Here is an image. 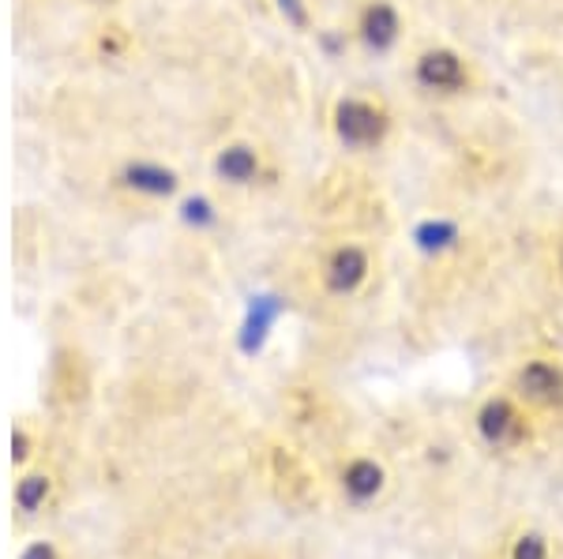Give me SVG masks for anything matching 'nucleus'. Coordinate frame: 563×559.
Listing matches in <instances>:
<instances>
[{"mask_svg":"<svg viewBox=\"0 0 563 559\" xmlns=\"http://www.w3.org/2000/svg\"><path fill=\"white\" fill-rule=\"evenodd\" d=\"M316 278H320V290L327 297L346 301V297H357L368 286L372 256L361 245H334L316 267Z\"/></svg>","mask_w":563,"mask_h":559,"instance_id":"nucleus-10","label":"nucleus"},{"mask_svg":"<svg viewBox=\"0 0 563 559\" xmlns=\"http://www.w3.org/2000/svg\"><path fill=\"white\" fill-rule=\"evenodd\" d=\"M417 245L424 251H443V248H455L459 245V225L455 222H424L417 230Z\"/></svg>","mask_w":563,"mask_h":559,"instance_id":"nucleus-17","label":"nucleus"},{"mask_svg":"<svg viewBox=\"0 0 563 559\" xmlns=\"http://www.w3.org/2000/svg\"><path fill=\"white\" fill-rule=\"evenodd\" d=\"M504 559H556V548H552V537L541 534L533 526H522L519 534L507 540Z\"/></svg>","mask_w":563,"mask_h":559,"instance_id":"nucleus-16","label":"nucleus"},{"mask_svg":"<svg viewBox=\"0 0 563 559\" xmlns=\"http://www.w3.org/2000/svg\"><path fill=\"white\" fill-rule=\"evenodd\" d=\"M79 49H84V57L90 65H124V60L135 53V34L129 23H121L113 12H98L95 23L87 26L84 42H79Z\"/></svg>","mask_w":563,"mask_h":559,"instance_id":"nucleus-12","label":"nucleus"},{"mask_svg":"<svg viewBox=\"0 0 563 559\" xmlns=\"http://www.w3.org/2000/svg\"><path fill=\"white\" fill-rule=\"evenodd\" d=\"M53 8L57 0H12V31L23 45L38 42L53 26Z\"/></svg>","mask_w":563,"mask_h":559,"instance_id":"nucleus-15","label":"nucleus"},{"mask_svg":"<svg viewBox=\"0 0 563 559\" xmlns=\"http://www.w3.org/2000/svg\"><path fill=\"white\" fill-rule=\"evenodd\" d=\"M275 12L301 34L312 26V8H308V0H275Z\"/></svg>","mask_w":563,"mask_h":559,"instance_id":"nucleus-19","label":"nucleus"},{"mask_svg":"<svg viewBox=\"0 0 563 559\" xmlns=\"http://www.w3.org/2000/svg\"><path fill=\"white\" fill-rule=\"evenodd\" d=\"M49 455V425L38 413H20L12 421V473L34 466L38 458Z\"/></svg>","mask_w":563,"mask_h":559,"instance_id":"nucleus-14","label":"nucleus"},{"mask_svg":"<svg viewBox=\"0 0 563 559\" xmlns=\"http://www.w3.org/2000/svg\"><path fill=\"white\" fill-rule=\"evenodd\" d=\"M45 399L49 410H76L90 399V365L79 346H57L49 357V376H45Z\"/></svg>","mask_w":563,"mask_h":559,"instance_id":"nucleus-9","label":"nucleus"},{"mask_svg":"<svg viewBox=\"0 0 563 559\" xmlns=\"http://www.w3.org/2000/svg\"><path fill=\"white\" fill-rule=\"evenodd\" d=\"M560 282H563V251H560Z\"/></svg>","mask_w":563,"mask_h":559,"instance_id":"nucleus-21","label":"nucleus"},{"mask_svg":"<svg viewBox=\"0 0 563 559\" xmlns=\"http://www.w3.org/2000/svg\"><path fill=\"white\" fill-rule=\"evenodd\" d=\"M65 500V470L57 458L45 455L34 466L15 473L12 481V526L20 534H38L53 511Z\"/></svg>","mask_w":563,"mask_h":559,"instance_id":"nucleus-3","label":"nucleus"},{"mask_svg":"<svg viewBox=\"0 0 563 559\" xmlns=\"http://www.w3.org/2000/svg\"><path fill=\"white\" fill-rule=\"evenodd\" d=\"M390 470L376 450H350L334 462L331 489L339 495L342 507L350 511H372L390 495Z\"/></svg>","mask_w":563,"mask_h":559,"instance_id":"nucleus-5","label":"nucleus"},{"mask_svg":"<svg viewBox=\"0 0 563 559\" xmlns=\"http://www.w3.org/2000/svg\"><path fill=\"white\" fill-rule=\"evenodd\" d=\"M76 4L90 8V12H117V8H121L124 0H76Z\"/></svg>","mask_w":563,"mask_h":559,"instance_id":"nucleus-20","label":"nucleus"},{"mask_svg":"<svg viewBox=\"0 0 563 559\" xmlns=\"http://www.w3.org/2000/svg\"><path fill=\"white\" fill-rule=\"evenodd\" d=\"M413 83L432 98H459L474 87V68L451 45H429L413 57Z\"/></svg>","mask_w":563,"mask_h":559,"instance_id":"nucleus-7","label":"nucleus"},{"mask_svg":"<svg viewBox=\"0 0 563 559\" xmlns=\"http://www.w3.org/2000/svg\"><path fill=\"white\" fill-rule=\"evenodd\" d=\"M353 38L372 57L395 53V45L402 42V12L395 0H365L357 8V20H353Z\"/></svg>","mask_w":563,"mask_h":559,"instance_id":"nucleus-11","label":"nucleus"},{"mask_svg":"<svg viewBox=\"0 0 563 559\" xmlns=\"http://www.w3.org/2000/svg\"><path fill=\"white\" fill-rule=\"evenodd\" d=\"M390 128H395V116L379 98L372 94H342L339 102L331 105V135L342 150H353V155H372L390 139Z\"/></svg>","mask_w":563,"mask_h":559,"instance_id":"nucleus-4","label":"nucleus"},{"mask_svg":"<svg viewBox=\"0 0 563 559\" xmlns=\"http://www.w3.org/2000/svg\"><path fill=\"white\" fill-rule=\"evenodd\" d=\"M507 391L530 405L538 417H560L563 413V360L552 354L526 357L511 372V387H507Z\"/></svg>","mask_w":563,"mask_h":559,"instance_id":"nucleus-6","label":"nucleus"},{"mask_svg":"<svg viewBox=\"0 0 563 559\" xmlns=\"http://www.w3.org/2000/svg\"><path fill=\"white\" fill-rule=\"evenodd\" d=\"M267 484L286 503H301L305 495L312 492V477H308L305 462L297 458L294 447H286V444L267 447Z\"/></svg>","mask_w":563,"mask_h":559,"instance_id":"nucleus-13","label":"nucleus"},{"mask_svg":"<svg viewBox=\"0 0 563 559\" xmlns=\"http://www.w3.org/2000/svg\"><path fill=\"white\" fill-rule=\"evenodd\" d=\"M211 174L233 192H252L271 180V158L256 139H225L211 155Z\"/></svg>","mask_w":563,"mask_h":559,"instance_id":"nucleus-8","label":"nucleus"},{"mask_svg":"<svg viewBox=\"0 0 563 559\" xmlns=\"http://www.w3.org/2000/svg\"><path fill=\"white\" fill-rule=\"evenodd\" d=\"M15 559H68V548L60 545L53 534H26V540L20 545V552H15Z\"/></svg>","mask_w":563,"mask_h":559,"instance_id":"nucleus-18","label":"nucleus"},{"mask_svg":"<svg viewBox=\"0 0 563 559\" xmlns=\"http://www.w3.org/2000/svg\"><path fill=\"white\" fill-rule=\"evenodd\" d=\"M474 436L493 455H519L538 439V413L511 391H496L474 410Z\"/></svg>","mask_w":563,"mask_h":559,"instance_id":"nucleus-2","label":"nucleus"},{"mask_svg":"<svg viewBox=\"0 0 563 559\" xmlns=\"http://www.w3.org/2000/svg\"><path fill=\"white\" fill-rule=\"evenodd\" d=\"M102 192H109L121 203L135 206H169L185 192V177L174 161L154 155H121L106 161L102 169Z\"/></svg>","mask_w":563,"mask_h":559,"instance_id":"nucleus-1","label":"nucleus"}]
</instances>
